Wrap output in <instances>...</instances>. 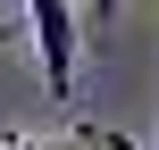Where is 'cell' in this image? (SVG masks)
Wrapping results in <instances>:
<instances>
[{
	"label": "cell",
	"instance_id": "1",
	"mask_svg": "<svg viewBox=\"0 0 159 150\" xmlns=\"http://www.w3.org/2000/svg\"><path fill=\"white\" fill-rule=\"evenodd\" d=\"M25 25H34V50H42V84L50 100H75V50H84V25L67 0H25Z\"/></svg>",
	"mask_w": 159,
	"mask_h": 150
},
{
	"label": "cell",
	"instance_id": "2",
	"mask_svg": "<svg viewBox=\"0 0 159 150\" xmlns=\"http://www.w3.org/2000/svg\"><path fill=\"white\" fill-rule=\"evenodd\" d=\"M117 8H126V0H92V8H75V25H109Z\"/></svg>",
	"mask_w": 159,
	"mask_h": 150
},
{
	"label": "cell",
	"instance_id": "3",
	"mask_svg": "<svg viewBox=\"0 0 159 150\" xmlns=\"http://www.w3.org/2000/svg\"><path fill=\"white\" fill-rule=\"evenodd\" d=\"M75 150H134L126 134H75Z\"/></svg>",
	"mask_w": 159,
	"mask_h": 150
},
{
	"label": "cell",
	"instance_id": "4",
	"mask_svg": "<svg viewBox=\"0 0 159 150\" xmlns=\"http://www.w3.org/2000/svg\"><path fill=\"white\" fill-rule=\"evenodd\" d=\"M0 150H42V142H25V134H0Z\"/></svg>",
	"mask_w": 159,
	"mask_h": 150
},
{
	"label": "cell",
	"instance_id": "5",
	"mask_svg": "<svg viewBox=\"0 0 159 150\" xmlns=\"http://www.w3.org/2000/svg\"><path fill=\"white\" fill-rule=\"evenodd\" d=\"M0 42H17V25H0Z\"/></svg>",
	"mask_w": 159,
	"mask_h": 150
}]
</instances>
